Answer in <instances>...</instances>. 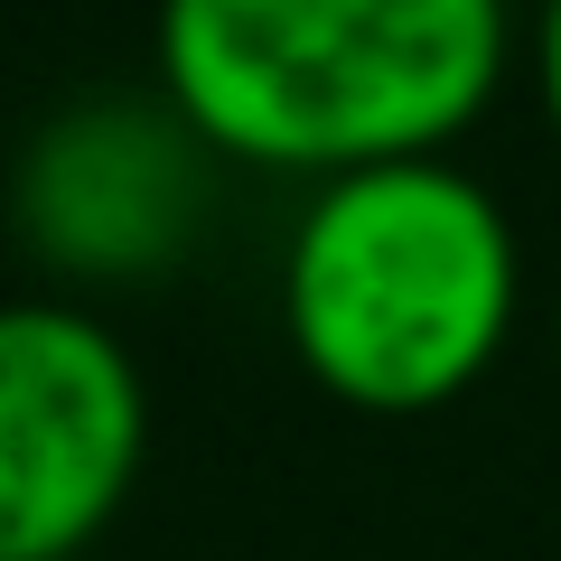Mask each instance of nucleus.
Wrapping results in <instances>:
<instances>
[{"instance_id":"f257e3e1","label":"nucleus","mask_w":561,"mask_h":561,"mask_svg":"<svg viewBox=\"0 0 561 561\" xmlns=\"http://www.w3.org/2000/svg\"><path fill=\"white\" fill-rule=\"evenodd\" d=\"M150 66L216 160L319 187L478 131L515 66V0H160Z\"/></svg>"},{"instance_id":"f03ea898","label":"nucleus","mask_w":561,"mask_h":561,"mask_svg":"<svg viewBox=\"0 0 561 561\" xmlns=\"http://www.w3.org/2000/svg\"><path fill=\"white\" fill-rule=\"evenodd\" d=\"M524 319V243L478 169L383 160L319 179L280 243V337L328 402L421 421L478 393Z\"/></svg>"},{"instance_id":"7ed1b4c3","label":"nucleus","mask_w":561,"mask_h":561,"mask_svg":"<svg viewBox=\"0 0 561 561\" xmlns=\"http://www.w3.org/2000/svg\"><path fill=\"white\" fill-rule=\"evenodd\" d=\"M150 459V383L84 300H0V561H84Z\"/></svg>"},{"instance_id":"20e7f679","label":"nucleus","mask_w":561,"mask_h":561,"mask_svg":"<svg viewBox=\"0 0 561 561\" xmlns=\"http://www.w3.org/2000/svg\"><path fill=\"white\" fill-rule=\"evenodd\" d=\"M206 160L169 103H76L20 160V234L66 280H150L206 216Z\"/></svg>"},{"instance_id":"39448f33","label":"nucleus","mask_w":561,"mask_h":561,"mask_svg":"<svg viewBox=\"0 0 561 561\" xmlns=\"http://www.w3.org/2000/svg\"><path fill=\"white\" fill-rule=\"evenodd\" d=\"M524 66H534V113H542V131H552V150H561V0H542V10H534Z\"/></svg>"}]
</instances>
